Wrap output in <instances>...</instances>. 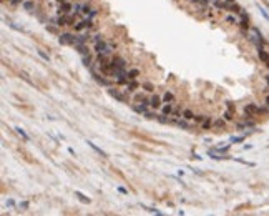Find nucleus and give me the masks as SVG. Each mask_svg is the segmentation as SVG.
<instances>
[{"label":"nucleus","instance_id":"1","mask_svg":"<svg viewBox=\"0 0 269 216\" xmlns=\"http://www.w3.org/2000/svg\"><path fill=\"white\" fill-rule=\"evenodd\" d=\"M108 95L110 97H113L115 100H118V102L121 103H130V98H128V93L126 92H121V90L118 88H113V86H108Z\"/></svg>","mask_w":269,"mask_h":216},{"label":"nucleus","instance_id":"2","mask_svg":"<svg viewBox=\"0 0 269 216\" xmlns=\"http://www.w3.org/2000/svg\"><path fill=\"white\" fill-rule=\"evenodd\" d=\"M58 42L66 47H75V35L73 33H60Z\"/></svg>","mask_w":269,"mask_h":216},{"label":"nucleus","instance_id":"3","mask_svg":"<svg viewBox=\"0 0 269 216\" xmlns=\"http://www.w3.org/2000/svg\"><path fill=\"white\" fill-rule=\"evenodd\" d=\"M73 12V5L68 0H63V2L58 3V15H65V13H71Z\"/></svg>","mask_w":269,"mask_h":216},{"label":"nucleus","instance_id":"4","mask_svg":"<svg viewBox=\"0 0 269 216\" xmlns=\"http://www.w3.org/2000/svg\"><path fill=\"white\" fill-rule=\"evenodd\" d=\"M92 71H93V78L97 80V83L98 85H103V86H112V83L113 81L112 80H108V78H105L107 75H103V73H97L93 68H92Z\"/></svg>","mask_w":269,"mask_h":216},{"label":"nucleus","instance_id":"5","mask_svg":"<svg viewBox=\"0 0 269 216\" xmlns=\"http://www.w3.org/2000/svg\"><path fill=\"white\" fill-rule=\"evenodd\" d=\"M244 113H246V118H253L256 115H259V107H256L254 103H248L244 107Z\"/></svg>","mask_w":269,"mask_h":216},{"label":"nucleus","instance_id":"6","mask_svg":"<svg viewBox=\"0 0 269 216\" xmlns=\"http://www.w3.org/2000/svg\"><path fill=\"white\" fill-rule=\"evenodd\" d=\"M239 27H241L243 30H249V28H251V23H249V15L244 10L239 13Z\"/></svg>","mask_w":269,"mask_h":216},{"label":"nucleus","instance_id":"7","mask_svg":"<svg viewBox=\"0 0 269 216\" xmlns=\"http://www.w3.org/2000/svg\"><path fill=\"white\" fill-rule=\"evenodd\" d=\"M163 107V98L160 97V95H151L150 97V108L153 110H158V108H161Z\"/></svg>","mask_w":269,"mask_h":216},{"label":"nucleus","instance_id":"8","mask_svg":"<svg viewBox=\"0 0 269 216\" xmlns=\"http://www.w3.org/2000/svg\"><path fill=\"white\" fill-rule=\"evenodd\" d=\"M75 50L78 52V53H80L81 57H86V55H90L88 43H76V45H75Z\"/></svg>","mask_w":269,"mask_h":216},{"label":"nucleus","instance_id":"9","mask_svg":"<svg viewBox=\"0 0 269 216\" xmlns=\"http://www.w3.org/2000/svg\"><path fill=\"white\" fill-rule=\"evenodd\" d=\"M258 55H259V60L262 62L264 65L269 68V53L266 50H264V47H261V48H258Z\"/></svg>","mask_w":269,"mask_h":216},{"label":"nucleus","instance_id":"10","mask_svg":"<svg viewBox=\"0 0 269 216\" xmlns=\"http://www.w3.org/2000/svg\"><path fill=\"white\" fill-rule=\"evenodd\" d=\"M213 128L218 130V131H224V130H226V120H224V118L214 120V122H213Z\"/></svg>","mask_w":269,"mask_h":216},{"label":"nucleus","instance_id":"11","mask_svg":"<svg viewBox=\"0 0 269 216\" xmlns=\"http://www.w3.org/2000/svg\"><path fill=\"white\" fill-rule=\"evenodd\" d=\"M134 102L136 103H140V105H145V107H150V98L145 97V95H141V93H136L134 95Z\"/></svg>","mask_w":269,"mask_h":216},{"label":"nucleus","instance_id":"12","mask_svg":"<svg viewBox=\"0 0 269 216\" xmlns=\"http://www.w3.org/2000/svg\"><path fill=\"white\" fill-rule=\"evenodd\" d=\"M173 110H175V103H163L161 107V113L166 115V117H171Z\"/></svg>","mask_w":269,"mask_h":216},{"label":"nucleus","instance_id":"13","mask_svg":"<svg viewBox=\"0 0 269 216\" xmlns=\"http://www.w3.org/2000/svg\"><path fill=\"white\" fill-rule=\"evenodd\" d=\"M138 86H140V81H136V80H130V81H128V85H126V90H125V92H126V93H134Z\"/></svg>","mask_w":269,"mask_h":216},{"label":"nucleus","instance_id":"14","mask_svg":"<svg viewBox=\"0 0 269 216\" xmlns=\"http://www.w3.org/2000/svg\"><path fill=\"white\" fill-rule=\"evenodd\" d=\"M131 108H133V112L138 113V115H145L148 112V107H145V105H140V103H133Z\"/></svg>","mask_w":269,"mask_h":216},{"label":"nucleus","instance_id":"15","mask_svg":"<svg viewBox=\"0 0 269 216\" xmlns=\"http://www.w3.org/2000/svg\"><path fill=\"white\" fill-rule=\"evenodd\" d=\"M90 40H92V37H90V35H83V33L75 35V45H76V43H88Z\"/></svg>","mask_w":269,"mask_h":216},{"label":"nucleus","instance_id":"16","mask_svg":"<svg viewBox=\"0 0 269 216\" xmlns=\"http://www.w3.org/2000/svg\"><path fill=\"white\" fill-rule=\"evenodd\" d=\"M161 98H163V103H175V95H173L171 92H168V90L163 93Z\"/></svg>","mask_w":269,"mask_h":216},{"label":"nucleus","instance_id":"17","mask_svg":"<svg viewBox=\"0 0 269 216\" xmlns=\"http://www.w3.org/2000/svg\"><path fill=\"white\" fill-rule=\"evenodd\" d=\"M213 122H214V120L211 117H206V120L201 123V128H203V130H213Z\"/></svg>","mask_w":269,"mask_h":216},{"label":"nucleus","instance_id":"18","mask_svg":"<svg viewBox=\"0 0 269 216\" xmlns=\"http://www.w3.org/2000/svg\"><path fill=\"white\" fill-rule=\"evenodd\" d=\"M88 146L92 148V150H95V151H97V153H98L100 156H103V158H108V155H107V153H105V151L102 150V148H98L97 145H95V143H92V141H88Z\"/></svg>","mask_w":269,"mask_h":216},{"label":"nucleus","instance_id":"19","mask_svg":"<svg viewBox=\"0 0 269 216\" xmlns=\"http://www.w3.org/2000/svg\"><path fill=\"white\" fill-rule=\"evenodd\" d=\"M181 117H183L185 120H188V122H189V120H194V113H193V110L185 108V110H183V115H181Z\"/></svg>","mask_w":269,"mask_h":216},{"label":"nucleus","instance_id":"20","mask_svg":"<svg viewBox=\"0 0 269 216\" xmlns=\"http://www.w3.org/2000/svg\"><path fill=\"white\" fill-rule=\"evenodd\" d=\"M138 76H140V70L138 68H130L128 70V78L130 80H136Z\"/></svg>","mask_w":269,"mask_h":216},{"label":"nucleus","instance_id":"21","mask_svg":"<svg viewBox=\"0 0 269 216\" xmlns=\"http://www.w3.org/2000/svg\"><path fill=\"white\" fill-rule=\"evenodd\" d=\"M75 196L81 201V203H85V205H90V201H92L90 198H86V196H85L83 193H81V191H75Z\"/></svg>","mask_w":269,"mask_h":216},{"label":"nucleus","instance_id":"22","mask_svg":"<svg viewBox=\"0 0 269 216\" xmlns=\"http://www.w3.org/2000/svg\"><path fill=\"white\" fill-rule=\"evenodd\" d=\"M15 131H17L18 135H20V136H22V138H23V140H25V141H30V136L27 135V133H25V130H23L22 126H15Z\"/></svg>","mask_w":269,"mask_h":216},{"label":"nucleus","instance_id":"23","mask_svg":"<svg viewBox=\"0 0 269 216\" xmlns=\"http://www.w3.org/2000/svg\"><path fill=\"white\" fill-rule=\"evenodd\" d=\"M224 20H226V23H229V25H236V23H239L236 13H233V15H228L226 18H224Z\"/></svg>","mask_w":269,"mask_h":216},{"label":"nucleus","instance_id":"24","mask_svg":"<svg viewBox=\"0 0 269 216\" xmlns=\"http://www.w3.org/2000/svg\"><path fill=\"white\" fill-rule=\"evenodd\" d=\"M228 12H231V13H236V15H239V13L243 12V8L239 7L238 3H231V5H229V10H228Z\"/></svg>","mask_w":269,"mask_h":216},{"label":"nucleus","instance_id":"25","mask_svg":"<svg viewBox=\"0 0 269 216\" xmlns=\"http://www.w3.org/2000/svg\"><path fill=\"white\" fill-rule=\"evenodd\" d=\"M73 28H75V32H83L85 28H86V22H85V20H81V22H76L75 25H73Z\"/></svg>","mask_w":269,"mask_h":216},{"label":"nucleus","instance_id":"26","mask_svg":"<svg viewBox=\"0 0 269 216\" xmlns=\"http://www.w3.org/2000/svg\"><path fill=\"white\" fill-rule=\"evenodd\" d=\"M92 10H93V8H92V5H90V3H83V5H81V15H86V17H88Z\"/></svg>","mask_w":269,"mask_h":216},{"label":"nucleus","instance_id":"27","mask_svg":"<svg viewBox=\"0 0 269 216\" xmlns=\"http://www.w3.org/2000/svg\"><path fill=\"white\" fill-rule=\"evenodd\" d=\"M223 118L226 120V122H233V120H234V112H231V110H226V112L223 113Z\"/></svg>","mask_w":269,"mask_h":216},{"label":"nucleus","instance_id":"28","mask_svg":"<svg viewBox=\"0 0 269 216\" xmlns=\"http://www.w3.org/2000/svg\"><path fill=\"white\" fill-rule=\"evenodd\" d=\"M229 148H231V145H224V146H216V148H213V150L214 151H218V153H221V155H223V153H228L229 151Z\"/></svg>","mask_w":269,"mask_h":216},{"label":"nucleus","instance_id":"29","mask_svg":"<svg viewBox=\"0 0 269 216\" xmlns=\"http://www.w3.org/2000/svg\"><path fill=\"white\" fill-rule=\"evenodd\" d=\"M81 60H83V65L85 67H88V68H92V63H93V58L90 55H86V57H81Z\"/></svg>","mask_w":269,"mask_h":216},{"label":"nucleus","instance_id":"30","mask_svg":"<svg viewBox=\"0 0 269 216\" xmlns=\"http://www.w3.org/2000/svg\"><path fill=\"white\" fill-rule=\"evenodd\" d=\"M141 88H145V92H148V93L155 92V86H153L150 81H145V83H141Z\"/></svg>","mask_w":269,"mask_h":216},{"label":"nucleus","instance_id":"31","mask_svg":"<svg viewBox=\"0 0 269 216\" xmlns=\"http://www.w3.org/2000/svg\"><path fill=\"white\" fill-rule=\"evenodd\" d=\"M22 5H23V8H25V10L30 12L32 8H33V2H32V0H25V2L22 3Z\"/></svg>","mask_w":269,"mask_h":216},{"label":"nucleus","instance_id":"32","mask_svg":"<svg viewBox=\"0 0 269 216\" xmlns=\"http://www.w3.org/2000/svg\"><path fill=\"white\" fill-rule=\"evenodd\" d=\"M143 117H145V118H148V120H156V117H158V115H156V113H153V112H146L145 115H143Z\"/></svg>","mask_w":269,"mask_h":216},{"label":"nucleus","instance_id":"33","mask_svg":"<svg viewBox=\"0 0 269 216\" xmlns=\"http://www.w3.org/2000/svg\"><path fill=\"white\" fill-rule=\"evenodd\" d=\"M37 53L40 55V57H42V58L45 60V62H50V57L47 55V53H45V52H43V50H37Z\"/></svg>","mask_w":269,"mask_h":216},{"label":"nucleus","instance_id":"34","mask_svg":"<svg viewBox=\"0 0 269 216\" xmlns=\"http://www.w3.org/2000/svg\"><path fill=\"white\" fill-rule=\"evenodd\" d=\"M103 38H105V37L102 35V33H97V35H93V37H92V42H93V43H97V42H100V40H103Z\"/></svg>","mask_w":269,"mask_h":216},{"label":"nucleus","instance_id":"35","mask_svg":"<svg viewBox=\"0 0 269 216\" xmlns=\"http://www.w3.org/2000/svg\"><path fill=\"white\" fill-rule=\"evenodd\" d=\"M204 120H206L204 115H194V122H196V123H203Z\"/></svg>","mask_w":269,"mask_h":216},{"label":"nucleus","instance_id":"36","mask_svg":"<svg viewBox=\"0 0 269 216\" xmlns=\"http://www.w3.org/2000/svg\"><path fill=\"white\" fill-rule=\"evenodd\" d=\"M226 108L231 110V112H236V105H234L233 102H226Z\"/></svg>","mask_w":269,"mask_h":216},{"label":"nucleus","instance_id":"37","mask_svg":"<svg viewBox=\"0 0 269 216\" xmlns=\"http://www.w3.org/2000/svg\"><path fill=\"white\" fill-rule=\"evenodd\" d=\"M8 27H10V28H13V30H17V32H23V28H20V27H17L15 23H12V22H8Z\"/></svg>","mask_w":269,"mask_h":216},{"label":"nucleus","instance_id":"38","mask_svg":"<svg viewBox=\"0 0 269 216\" xmlns=\"http://www.w3.org/2000/svg\"><path fill=\"white\" fill-rule=\"evenodd\" d=\"M243 140H244V136H233V138H231L233 143H241Z\"/></svg>","mask_w":269,"mask_h":216},{"label":"nucleus","instance_id":"39","mask_svg":"<svg viewBox=\"0 0 269 216\" xmlns=\"http://www.w3.org/2000/svg\"><path fill=\"white\" fill-rule=\"evenodd\" d=\"M23 2H25V0H10V5L15 7V5H20V3H23Z\"/></svg>","mask_w":269,"mask_h":216},{"label":"nucleus","instance_id":"40","mask_svg":"<svg viewBox=\"0 0 269 216\" xmlns=\"http://www.w3.org/2000/svg\"><path fill=\"white\" fill-rule=\"evenodd\" d=\"M28 206H30V205H28V201H22V203H20L22 209H28Z\"/></svg>","mask_w":269,"mask_h":216},{"label":"nucleus","instance_id":"41","mask_svg":"<svg viewBox=\"0 0 269 216\" xmlns=\"http://www.w3.org/2000/svg\"><path fill=\"white\" fill-rule=\"evenodd\" d=\"M47 30H48V32H53V33H57V27H52V25H47Z\"/></svg>","mask_w":269,"mask_h":216},{"label":"nucleus","instance_id":"42","mask_svg":"<svg viewBox=\"0 0 269 216\" xmlns=\"http://www.w3.org/2000/svg\"><path fill=\"white\" fill-rule=\"evenodd\" d=\"M118 191H120V193H123V195H126V193H128V191L125 190V188H121V186H120V188H118Z\"/></svg>","mask_w":269,"mask_h":216},{"label":"nucleus","instance_id":"43","mask_svg":"<svg viewBox=\"0 0 269 216\" xmlns=\"http://www.w3.org/2000/svg\"><path fill=\"white\" fill-rule=\"evenodd\" d=\"M261 13H262V15H264V17H266L267 20H269V15H267V13H266V10H264V8H261Z\"/></svg>","mask_w":269,"mask_h":216},{"label":"nucleus","instance_id":"44","mask_svg":"<svg viewBox=\"0 0 269 216\" xmlns=\"http://www.w3.org/2000/svg\"><path fill=\"white\" fill-rule=\"evenodd\" d=\"M7 205H8V206H13V205H15V201H13V200H8Z\"/></svg>","mask_w":269,"mask_h":216},{"label":"nucleus","instance_id":"45","mask_svg":"<svg viewBox=\"0 0 269 216\" xmlns=\"http://www.w3.org/2000/svg\"><path fill=\"white\" fill-rule=\"evenodd\" d=\"M224 2H226L228 5H231V3H236V0H224Z\"/></svg>","mask_w":269,"mask_h":216},{"label":"nucleus","instance_id":"46","mask_svg":"<svg viewBox=\"0 0 269 216\" xmlns=\"http://www.w3.org/2000/svg\"><path fill=\"white\" fill-rule=\"evenodd\" d=\"M189 2H191V3H201L203 0H189Z\"/></svg>","mask_w":269,"mask_h":216},{"label":"nucleus","instance_id":"47","mask_svg":"<svg viewBox=\"0 0 269 216\" xmlns=\"http://www.w3.org/2000/svg\"><path fill=\"white\" fill-rule=\"evenodd\" d=\"M266 107L269 108V95H267V97H266Z\"/></svg>","mask_w":269,"mask_h":216},{"label":"nucleus","instance_id":"48","mask_svg":"<svg viewBox=\"0 0 269 216\" xmlns=\"http://www.w3.org/2000/svg\"><path fill=\"white\" fill-rule=\"evenodd\" d=\"M264 78H266V81H267V85H269V75H266V76H264Z\"/></svg>","mask_w":269,"mask_h":216}]
</instances>
